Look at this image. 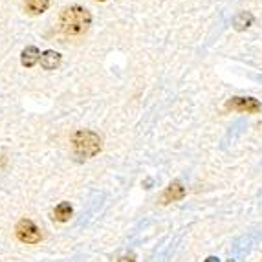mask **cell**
<instances>
[{"label":"cell","instance_id":"11","mask_svg":"<svg viewBox=\"0 0 262 262\" xmlns=\"http://www.w3.org/2000/svg\"><path fill=\"white\" fill-rule=\"evenodd\" d=\"M118 262H136V260H134V258H132V257H121Z\"/></svg>","mask_w":262,"mask_h":262},{"label":"cell","instance_id":"1","mask_svg":"<svg viewBox=\"0 0 262 262\" xmlns=\"http://www.w3.org/2000/svg\"><path fill=\"white\" fill-rule=\"evenodd\" d=\"M59 26L62 33L68 37H79L86 33L88 28L92 26V15L83 6H70L61 11Z\"/></svg>","mask_w":262,"mask_h":262},{"label":"cell","instance_id":"2","mask_svg":"<svg viewBox=\"0 0 262 262\" xmlns=\"http://www.w3.org/2000/svg\"><path fill=\"white\" fill-rule=\"evenodd\" d=\"M72 149L77 158H94L101 150V138L92 130H77L72 136Z\"/></svg>","mask_w":262,"mask_h":262},{"label":"cell","instance_id":"10","mask_svg":"<svg viewBox=\"0 0 262 262\" xmlns=\"http://www.w3.org/2000/svg\"><path fill=\"white\" fill-rule=\"evenodd\" d=\"M253 24V15L249 13V11H242V13H238L235 17V20H233V26H235L236 31H244L246 28H249Z\"/></svg>","mask_w":262,"mask_h":262},{"label":"cell","instance_id":"13","mask_svg":"<svg viewBox=\"0 0 262 262\" xmlns=\"http://www.w3.org/2000/svg\"><path fill=\"white\" fill-rule=\"evenodd\" d=\"M204 262H220V260H219V258H216V257H207Z\"/></svg>","mask_w":262,"mask_h":262},{"label":"cell","instance_id":"6","mask_svg":"<svg viewBox=\"0 0 262 262\" xmlns=\"http://www.w3.org/2000/svg\"><path fill=\"white\" fill-rule=\"evenodd\" d=\"M40 66L44 70H55L59 68L62 62V55L59 52H53V50H46V52L40 53Z\"/></svg>","mask_w":262,"mask_h":262},{"label":"cell","instance_id":"9","mask_svg":"<svg viewBox=\"0 0 262 262\" xmlns=\"http://www.w3.org/2000/svg\"><path fill=\"white\" fill-rule=\"evenodd\" d=\"M72 213H74V209H72L70 204H68V202H61V204L52 211V219L57 220V222H68Z\"/></svg>","mask_w":262,"mask_h":262},{"label":"cell","instance_id":"5","mask_svg":"<svg viewBox=\"0 0 262 262\" xmlns=\"http://www.w3.org/2000/svg\"><path fill=\"white\" fill-rule=\"evenodd\" d=\"M185 196V189L180 182H172L169 184V187L163 191L162 194V204H170V202H178Z\"/></svg>","mask_w":262,"mask_h":262},{"label":"cell","instance_id":"3","mask_svg":"<svg viewBox=\"0 0 262 262\" xmlns=\"http://www.w3.org/2000/svg\"><path fill=\"white\" fill-rule=\"evenodd\" d=\"M15 231H17L18 241L24 242V244H37V242H40V238H42L40 229L35 226V222L30 219H22L20 222L17 224V227H15Z\"/></svg>","mask_w":262,"mask_h":262},{"label":"cell","instance_id":"7","mask_svg":"<svg viewBox=\"0 0 262 262\" xmlns=\"http://www.w3.org/2000/svg\"><path fill=\"white\" fill-rule=\"evenodd\" d=\"M40 61V52L37 46H26L20 53V62L24 68H33Z\"/></svg>","mask_w":262,"mask_h":262},{"label":"cell","instance_id":"8","mask_svg":"<svg viewBox=\"0 0 262 262\" xmlns=\"http://www.w3.org/2000/svg\"><path fill=\"white\" fill-rule=\"evenodd\" d=\"M50 6V0H24V9L28 15H42Z\"/></svg>","mask_w":262,"mask_h":262},{"label":"cell","instance_id":"4","mask_svg":"<svg viewBox=\"0 0 262 262\" xmlns=\"http://www.w3.org/2000/svg\"><path fill=\"white\" fill-rule=\"evenodd\" d=\"M227 110H235V112H246V114H255L260 110V103L253 97H231L226 103Z\"/></svg>","mask_w":262,"mask_h":262},{"label":"cell","instance_id":"15","mask_svg":"<svg viewBox=\"0 0 262 262\" xmlns=\"http://www.w3.org/2000/svg\"><path fill=\"white\" fill-rule=\"evenodd\" d=\"M227 262H233V260H227Z\"/></svg>","mask_w":262,"mask_h":262},{"label":"cell","instance_id":"12","mask_svg":"<svg viewBox=\"0 0 262 262\" xmlns=\"http://www.w3.org/2000/svg\"><path fill=\"white\" fill-rule=\"evenodd\" d=\"M6 163V154H0V170H2V165Z\"/></svg>","mask_w":262,"mask_h":262},{"label":"cell","instance_id":"14","mask_svg":"<svg viewBox=\"0 0 262 262\" xmlns=\"http://www.w3.org/2000/svg\"><path fill=\"white\" fill-rule=\"evenodd\" d=\"M97 2H106V0H97Z\"/></svg>","mask_w":262,"mask_h":262}]
</instances>
